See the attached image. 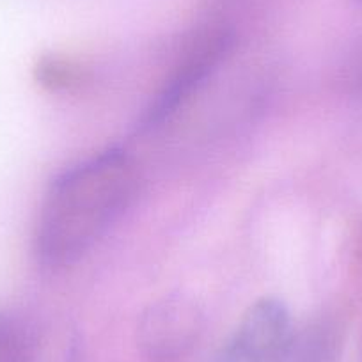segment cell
Masks as SVG:
<instances>
[{
	"instance_id": "cell-4",
	"label": "cell",
	"mask_w": 362,
	"mask_h": 362,
	"mask_svg": "<svg viewBox=\"0 0 362 362\" xmlns=\"http://www.w3.org/2000/svg\"><path fill=\"white\" fill-rule=\"evenodd\" d=\"M293 329L284 302L259 298L221 344L214 362H284Z\"/></svg>"
},
{
	"instance_id": "cell-2",
	"label": "cell",
	"mask_w": 362,
	"mask_h": 362,
	"mask_svg": "<svg viewBox=\"0 0 362 362\" xmlns=\"http://www.w3.org/2000/svg\"><path fill=\"white\" fill-rule=\"evenodd\" d=\"M235 34L226 25H204L187 37L169 76L142 112L139 128L153 130L169 121L229 57Z\"/></svg>"
},
{
	"instance_id": "cell-1",
	"label": "cell",
	"mask_w": 362,
	"mask_h": 362,
	"mask_svg": "<svg viewBox=\"0 0 362 362\" xmlns=\"http://www.w3.org/2000/svg\"><path fill=\"white\" fill-rule=\"evenodd\" d=\"M139 192V169L121 149H107L59 174L41 203L34 252L48 270L82 259L127 214Z\"/></svg>"
},
{
	"instance_id": "cell-6",
	"label": "cell",
	"mask_w": 362,
	"mask_h": 362,
	"mask_svg": "<svg viewBox=\"0 0 362 362\" xmlns=\"http://www.w3.org/2000/svg\"><path fill=\"white\" fill-rule=\"evenodd\" d=\"M37 83L50 93H75L82 89L90 80V73L86 66L66 55L48 54L40 57L34 68Z\"/></svg>"
},
{
	"instance_id": "cell-3",
	"label": "cell",
	"mask_w": 362,
	"mask_h": 362,
	"mask_svg": "<svg viewBox=\"0 0 362 362\" xmlns=\"http://www.w3.org/2000/svg\"><path fill=\"white\" fill-rule=\"evenodd\" d=\"M204 316L199 305L183 295L153 302L137 325V343L151 362H176L187 357L201 339Z\"/></svg>"
},
{
	"instance_id": "cell-5",
	"label": "cell",
	"mask_w": 362,
	"mask_h": 362,
	"mask_svg": "<svg viewBox=\"0 0 362 362\" xmlns=\"http://www.w3.org/2000/svg\"><path fill=\"white\" fill-rule=\"evenodd\" d=\"M346 327L336 313H320L293 329L284 362H341Z\"/></svg>"
}]
</instances>
